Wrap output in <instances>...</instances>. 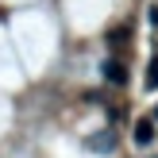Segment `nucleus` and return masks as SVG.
<instances>
[{
    "label": "nucleus",
    "instance_id": "1",
    "mask_svg": "<svg viewBox=\"0 0 158 158\" xmlns=\"http://www.w3.org/2000/svg\"><path fill=\"white\" fill-rule=\"evenodd\" d=\"M154 127H158V123L151 120V116H139V120L131 123V143H135L139 151H147V147L154 143Z\"/></svg>",
    "mask_w": 158,
    "mask_h": 158
},
{
    "label": "nucleus",
    "instance_id": "2",
    "mask_svg": "<svg viewBox=\"0 0 158 158\" xmlns=\"http://www.w3.org/2000/svg\"><path fill=\"white\" fill-rule=\"evenodd\" d=\"M100 73H104V81H108V85H127V66H123L120 58H104Z\"/></svg>",
    "mask_w": 158,
    "mask_h": 158
},
{
    "label": "nucleus",
    "instance_id": "3",
    "mask_svg": "<svg viewBox=\"0 0 158 158\" xmlns=\"http://www.w3.org/2000/svg\"><path fill=\"white\" fill-rule=\"evenodd\" d=\"M85 147H89L93 154H112L116 151V135H112V131H97V135L85 139Z\"/></svg>",
    "mask_w": 158,
    "mask_h": 158
},
{
    "label": "nucleus",
    "instance_id": "4",
    "mask_svg": "<svg viewBox=\"0 0 158 158\" xmlns=\"http://www.w3.org/2000/svg\"><path fill=\"white\" fill-rule=\"evenodd\" d=\"M123 39H127V27H112V31H108V43H112V46H120Z\"/></svg>",
    "mask_w": 158,
    "mask_h": 158
},
{
    "label": "nucleus",
    "instance_id": "5",
    "mask_svg": "<svg viewBox=\"0 0 158 158\" xmlns=\"http://www.w3.org/2000/svg\"><path fill=\"white\" fill-rule=\"evenodd\" d=\"M147 89H158V58L151 62V69H147Z\"/></svg>",
    "mask_w": 158,
    "mask_h": 158
},
{
    "label": "nucleus",
    "instance_id": "6",
    "mask_svg": "<svg viewBox=\"0 0 158 158\" xmlns=\"http://www.w3.org/2000/svg\"><path fill=\"white\" fill-rule=\"evenodd\" d=\"M151 120H154V123H158V104H154V112H151Z\"/></svg>",
    "mask_w": 158,
    "mask_h": 158
}]
</instances>
